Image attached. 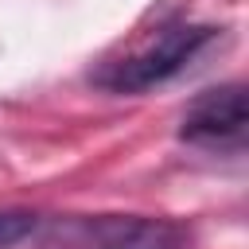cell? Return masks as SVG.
Returning <instances> with one entry per match:
<instances>
[{"label": "cell", "mask_w": 249, "mask_h": 249, "mask_svg": "<svg viewBox=\"0 0 249 249\" xmlns=\"http://www.w3.org/2000/svg\"><path fill=\"white\" fill-rule=\"evenodd\" d=\"M249 124V101L241 82H222L187 101L179 117V140L198 148H241Z\"/></svg>", "instance_id": "3957f363"}, {"label": "cell", "mask_w": 249, "mask_h": 249, "mask_svg": "<svg viewBox=\"0 0 249 249\" xmlns=\"http://www.w3.org/2000/svg\"><path fill=\"white\" fill-rule=\"evenodd\" d=\"M35 226H39V218L31 210H0V249L19 245Z\"/></svg>", "instance_id": "277c9868"}, {"label": "cell", "mask_w": 249, "mask_h": 249, "mask_svg": "<svg viewBox=\"0 0 249 249\" xmlns=\"http://www.w3.org/2000/svg\"><path fill=\"white\" fill-rule=\"evenodd\" d=\"M51 249H191L195 230L148 214H82L51 226Z\"/></svg>", "instance_id": "6da1fadb"}, {"label": "cell", "mask_w": 249, "mask_h": 249, "mask_svg": "<svg viewBox=\"0 0 249 249\" xmlns=\"http://www.w3.org/2000/svg\"><path fill=\"white\" fill-rule=\"evenodd\" d=\"M218 35V27L206 23H171L160 27L156 39H148L140 51L124 54L121 62H109L105 70L93 74V82L109 93H144L152 86L171 82L175 74L187 70V62H195V54Z\"/></svg>", "instance_id": "7a4b0ae2"}]
</instances>
